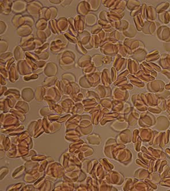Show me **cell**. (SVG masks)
Masks as SVG:
<instances>
[{
  "label": "cell",
  "instance_id": "cell-1",
  "mask_svg": "<svg viewBox=\"0 0 170 191\" xmlns=\"http://www.w3.org/2000/svg\"><path fill=\"white\" fill-rule=\"evenodd\" d=\"M147 20L149 22H152L156 19V10L155 8L152 5H148L146 9Z\"/></svg>",
  "mask_w": 170,
  "mask_h": 191
},
{
  "label": "cell",
  "instance_id": "cell-2",
  "mask_svg": "<svg viewBox=\"0 0 170 191\" xmlns=\"http://www.w3.org/2000/svg\"><path fill=\"white\" fill-rule=\"evenodd\" d=\"M170 6V3L169 2H162L160 3V4L158 5L157 6L156 8V12L158 13H161L164 12V11L166 10L169 9Z\"/></svg>",
  "mask_w": 170,
  "mask_h": 191
},
{
  "label": "cell",
  "instance_id": "cell-3",
  "mask_svg": "<svg viewBox=\"0 0 170 191\" xmlns=\"http://www.w3.org/2000/svg\"><path fill=\"white\" fill-rule=\"evenodd\" d=\"M157 52H158V51L155 50V51L149 53V54H148L147 55V58H146L147 61H148V62H149V61H155L157 60L159 57H160V55L156 56V55L159 54V53Z\"/></svg>",
  "mask_w": 170,
  "mask_h": 191
},
{
  "label": "cell",
  "instance_id": "cell-4",
  "mask_svg": "<svg viewBox=\"0 0 170 191\" xmlns=\"http://www.w3.org/2000/svg\"><path fill=\"white\" fill-rule=\"evenodd\" d=\"M169 43H170V42ZM163 47H164L165 50H166L167 51L170 52V45L169 44H168V43H165V44H164Z\"/></svg>",
  "mask_w": 170,
  "mask_h": 191
}]
</instances>
